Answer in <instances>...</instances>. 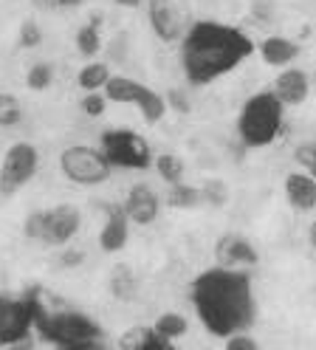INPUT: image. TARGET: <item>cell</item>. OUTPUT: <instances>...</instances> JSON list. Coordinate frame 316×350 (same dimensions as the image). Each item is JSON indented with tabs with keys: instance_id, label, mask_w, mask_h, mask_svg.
<instances>
[{
	"instance_id": "obj_1",
	"label": "cell",
	"mask_w": 316,
	"mask_h": 350,
	"mask_svg": "<svg viewBox=\"0 0 316 350\" xmlns=\"http://www.w3.org/2000/svg\"><path fill=\"white\" fill-rule=\"evenodd\" d=\"M192 305L212 336L248 331L257 319L252 277L243 269H209L192 282Z\"/></svg>"
},
{
	"instance_id": "obj_2",
	"label": "cell",
	"mask_w": 316,
	"mask_h": 350,
	"mask_svg": "<svg viewBox=\"0 0 316 350\" xmlns=\"http://www.w3.org/2000/svg\"><path fill=\"white\" fill-rule=\"evenodd\" d=\"M178 46L181 68L189 85H209L254 54V42L243 29L215 23V20L192 23Z\"/></svg>"
},
{
	"instance_id": "obj_3",
	"label": "cell",
	"mask_w": 316,
	"mask_h": 350,
	"mask_svg": "<svg viewBox=\"0 0 316 350\" xmlns=\"http://www.w3.org/2000/svg\"><path fill=\"white\" fill-rule=\"evenodd\" d=\"M285 127V105L274 96V91H257L252 94L237 116V136L246 147H268L274 144Z\"/></svg>"
},
{
	"instance_id": "obj_4",
	"label": "cell",
	"mask_w": 316,
	"mask_h": 350,
	"mask_svg": "<svg viewBox=\"0 0 316 350\" xmlns=\"http://www.w3.org/2000/svg\"><path fill=\"white\" fill-rule=\"evenodd\" d=\"M34 331H40L49 342L60 345L62 350H79L90 347L99 339V325L79 314V311H49L42 308V302L37 305V319H34Z\"/></svg>"
},
{
	"instance_id": "obj_5",
	"label": "cell",
	"mask_w": 316,
	"mask_h": 350,
	"mask_svg": "<svg viewBox=\"0 0 316 350\" xmlns=\"http://www.w3.org/2000/svg\"><path fill=\"white\" fill-rule=\"evenodd\" d=\"M60 172L77 187H99L113 175V164L94 144H71L60 152Z\"/></svg>"
},
{
	"instance_id": "obj_6",
	"label": "cell",
	"mask_w": 316,
	"mask_h": 350,
	"mask_svg": "<svg viewBox=\"0 0 316 350\" xmlns=\"http://www.w3.org/2000/svg\"><path fill=\"white\" fill-rule=\"evenodd\" d=\"M99 147L107 156V161L113 164V170H147L153 167V150L147 144V139L135 130L127 127H110L102 133Z\"/></svg>"
},
{
	"instance_id": "obj_7",
	"label": "cell",
	"mask_w": 316,
	"mask_h": 350,
	"mask_svg": "<svg viewBox=\"0 0 316 350\" xmlns=\"http://www.w3.org/2000/svg\"><path fill=\"white\" fill-rule=\"evenodd\" d=\"M40 167V152L31 142H14L6 156L3 164H0V195L3 198H12L14 192H20L26 187Z\"/></svg>"
},
{
	"instance_id": "obj_8",
	"label": "cell",
	"mask_w": 316,
	"mask_h": 350,
	"mask_svg": "<svg viewBox=\"0 0 316 350\" xmlns=\"http://www.w3.org/2000/svg\"><path fill=\"white\" fill-rule=\"evenodd\" d=\"M37 299H12L0 297V345L3 347H23V339H29L37 319Z\"/></svg>"
},
{
	"instance_id": "obj_9",
	"label": "cell",
	"mask_w": 316,
	"mask_h": 350,
	"mask_svg": "<svg viewBox=\"0 0 316 350\" xmlns=\"http://www.w3.org/2000/svg\"><path fill=\"white\" fill-rule=\"evenodd\" d=\"M147 23L153 34L164 42V46H175L187 34V14L175 0H147Z\"/></svg>"
},
{
	"instance_id": "obj_10",
	"label": "cell",
	"mask_w": 316,
	"mask_h": 350,
	"mask_svg": "<svg viewBox=\"0 0 316 350\" xmlns=\"http://www.w3.org/2000/svg\"><path fill=\"white\" fill-rule=\"evenodd\" d=\"M257 249L254 243L248 237L237 234V232H229V234H223L218 237V243H215V262L220 269H252L257 266Z\"/></svg>"
},
{
	"instance_id": "obj_11",
	"label": "cell",
	"mask_w": 316,
	"mask_h": 350,
	"mask_svg": "<svg viewBox=\"0 0 316 350\" xmlns=\"http://www.w3.org/2000/svg\"><path fill=\"white\" fill-rule=\"evenodd\" d=\"M82 229V212L77 204H57L49 209V232H45V243L49 246H71V240Z\"/></svg>"
},
{
	"instance_id": "obj_12",
	"label": "cell",
	"mask_w": 316,
	"mask_h": 350,
	"mask_svg": "<svg viewBox=\"0 0 316 350\" xmlns=\"http://www.w3.org/2000/svg\"><path fill=\"white\" fill-rule=\"evenodd\" d=\"M122 209L130 217V224L153 226L158 221V212H161V201H158V195L153 192L150 184H133L127 189V198H124Z\"/></svg>"
},
{
	"instance_id": "obj_13",
	"label": "cell",
	"mask_w": 316,
	"mask_h": 350,
	"mask_svg": "<svg viewBox=\"0 0 316 350\" xmlns=\"http://www.w3.org/2000/svg\"><path fill=\"white\" fill-rule=\"evenodd\" d=\"M271 91H274V96L285 107H297V105H302L311 96V77H308V71L297 68V65H288V68H282L274 77V82H271Z\"/></svg>"
},
{
	"instance_id": "obj_14",
	"label": "cell",
	"mask_w": 316,
	"mask_h": 350,
	"mask_svg": "<svg viewBox=\"0 0 316 350\" xmlns=\"http://www.w3.org/2000/svg\"><path fill=\"white\" fill-rule=\"evenodd\" d=\"M130 217L124 215L122 206H110L107 209V217H105V224L99 229V249L105 254H116L127 246V240H130Z\"/></svg>"
},
{
	"instance_id": "obj_15",
	"label": "cell",
	"mask_w": 316,
	"mask_h": 350,
	"mask_svg": "<svg viewBox=\"0 0 316 350\" xmlns=\"http://www.w3.org/2000/svg\"><path fill=\"white\" fill-rule=\"evenodd\" d=\"M285 201L297 212H313L316 209V178L305 170H291L285 175Z\"/></svg>"
},
{
	"instance_id": "obj_16",
	"label": "cell",
	"mask_w": 316,
	"mask_h": 350,
	"mask_svg": "<svg viewBox=\"0 0 316 350\" xmlns=\"http://www.w3.org/2000/svg\"><path fill=\"white\" fill-rule=\"evenodd\" d=\"M257 54H260V59L268 65V68L282 71V68H288V65L297 62L300 46L285 34H268L257 46Z\"/></svg>"
},
{
	"instance_id": "obj_17",
	"label": "cell",
	"mask_w": 316,
	"mask_h": 350,
	"mask_svg": "<svg viewBox=\"0 0 316 350\" xmlns=\"http://www.w3.org/2000/svg\"><path fill=\"white\" fill-rule=\"evenodd\" d=\"M144 88H147L144 82L133 79V77L113 74L110 82L105 85V96H107V102H116V105H135Z\"/></svg>"
},
{
	"instance_id": "obj_18",
	"label": "cell",
	"mask_w": 316,
	"mask_h": 350,
	"mask_svg": "<svg viewBox=\"0 0 316 350\" xmlns=\"http://www.w3.org/2000/svg\"><path fill=\"white\" fill-rule=\"evenodd\" d=\"M107 286H110V294L119 302H133L139 297V277H135V271L127 266V262L113 266V271L107 277Z\"/></svg>"
},
{
	"instance_id": "obj_19",
	"label": "cell",
	"mask_w": 316,
	"mask_h": 350,
	"mask_svg": "<svg viewBox=\"0 0 316 350\" xmlns=\"http://www.w3.org/2000/svg\"><path fill=\"white\" fill-rule=\"evenodd\" d=\"M113 77V68L107 62H99V59H88L79 74H77V85L82 88V94H94V91H105V85L110 82Z\"/></svg>"
},
{
	"instance_id": "obj_20",
	"label": "cell",
	"mask_w": 316,
	"mask_h": 350,
	"mask_svg": "<svg viewBox=\"0 0 316 350\" xmlns=\"http://www.w3.org/2000/svg\"><path fill=\"white\" fill-rule=\"evenodd\" d=\"M153 331H155L158 339H164V342H178V339H184L189 334V319L184 314H178V311H164L153 322Z\"/></svg>"
},
{
	"instance_id": "obj_21",
	"label": "cell",
	"mask_w": 316,
	"mask_h": 350,
	"mask_svg": "<svg viewBox=\"0 0 316 350\" xmlns=\"http://www.w3.org/2000/svg\"><path fill=\"white\" fill-rule=\"evenodd\" d=\"M153 167L158 172V178H161L167 187H175V184H184V175H187V164L181 156L175 152H158L153 159Z\"/></svg>"
},
{
	"instance_id": "obj_22",
	"label": "cell",
	"mask_w": 316,
	"mask_h": 350,
	"mask_svg": "<svg viewBox=\"0 0 316 350\" xmlns=\"http://www.w3.org/2000/svg\"><path fill=\"white\" fill-rule=\"evenodd\" d=\"M135 107H139V113H142V119H144L147 124H158V122L167 116V111H170L164 94L153 91V88H144L142 96H139V102H135Z\"/></svg>"
},
{
	"instance_id": "obj_23",
	"label": "cell",
	"mask_w": 316,
	"mask_h": 350,
	"mask_svg": "<svg viewBox=\"0 0 316 350\" xmlns=\"http://www.w3.org/2000/svg\"><path fill=\"white\" fill-rule=\"evenodd\" d=\"M203 204H207L203 201V189L192 187L187 181L170 187V192H167V206H172V209H198Z\"/></svg>"
},
{
	"instance_id": "obj_24",
	"label": "cell",
	"mask_w": 316,
	"mask_h": 350,
	"mask_svg": "<svg viewBox=\"0 0 316 350\" xmlns=\"http://www.w3.org/2000/svg\"><path fill=\"white\" fill-rule=\"evenodd\" d=\"M77 51L85 57V59H96L99 51H102V34H99V20H94V23H85L77 29Z\"/></svg>"
},
{
	"instance_id": "obj_25",
	"label": "cell",
	"mask_w": 316,
	"mask_h": 350,
	"mask_svg": "<svg viewBox=\"0 0 316 350\" xmlns=\"http://www.w3.org/2000/svg\"><path fill=\"white\" fill-rule=\"evenodd\" d=\"M51 85H54V65L51 62H34L26 71V88L29 91L42 94V91H49Z\"/></svg>"
},
{
	"instance_id": "obj_26",
	"label": "cell",
	"mask_w": 316,
	"mask_h": 350,
	"mask_svg": "<svg viewBox=\"0 0 316 350\" xmlns=\"http://www.w3.org/2000/svg\"><path fill=\"white\" fill-rule=\"evenodd\" d=\"M153 339H155V331H153V327L135 325V327H127V331L119 336V350H144Z\"/></svg>"
},
{
	"instance_id": "obj_27",
	"label": "cell",
	"mask_w": 316,
	"mask_h": 350,
	"mask_svg": "<svg viewBox=\"0 0 316 350\" xmlns=\"http://www.w3.org/2000/svg\"><path fill=\"white\" fill-rule=\"evenodd\" d=\"M23 122V105L14 94L0 91V127H14Z\"/></svg>"
},
{
	"instance_id": "obj_28",
	"label": "cell",
	"mask_w": 316,
	"mask_h": 350,
	"mask_svg": "<svg viewBox=\"0 0 316 350\" xmlns=\"http://www.w3.org/2000/svg\"><path fill=\"white\" fill-rule=\"evenodd\" d=\"M45 232H49V209L31 212L26 217V224H23V234H26L29 240H40V243H45Z\"/></svg>"
},
{
	"instance_id": "obj_29",
	"label": "cell",
	"mask_w": 316,
	"mask_h": 350,
	"mask_svg": "<svg viewBox=\"0 0 316 350\" xmlns=\"http://www.w3.org/2000/svg\"><path fill=\"white\" fill-rule=\"evenodd\" d=\"M107 105H110V102H107L105 91L82 94V99H79V107H82V113H85V116H90V119H99V116H105Z\"/></svg>"
},
{
	"instance_id": "obj_30",
	"label": "cell",
	"mask_w": 316,
	"mask_h": 350,
	"mask_svg": "<svg viewBox=\"0 0 316 350\" xmlns=\"http://www.w3.org/2000/svg\"><path fill=\"white\" fill-rule=\"evenodd\" d=\"M17 40H20L23 49H37V46H42L45 34H42V29H40L37 20H23L20 31H17Z\"/></svg>"
},
{
	"instance_id": "obj_31",
	"label": "cell",
	"mask_w": 316,
	"mask_h": 350,
	"mask_svg": "<svg viewBox=\"0 0 316 350\" xmlns=\"http://www.w3.org/2000/svg\"><path fill=\"white\" fill-rule=\"evenodd\" d=\"M200 189H203V201L212 206H226V201H229V189H226L220 178H207Z\"/></svg>"
},
{
	"instance_id": "obj_32",
	"label": "cell",
	"mask_w": 316,
	"mask_h": 350,
	"mask_svg": "<svg viewBox=\"0 0 316 350\" xmlns=\"http://www.w3.org/2000/svg\"><path fill=\"white\" fill-rule=\"evenodd\" d=\"M293 159H297L300 170H305L308 175H313V178H316V142L300 144L297 150H293Z\"/></svg>"
},
{
	"instance_id": "obj_33",
	"label": "cell",
	"mask_w": 316,
	"mask_h": 350,
	"mask_svg": "<svg viewBox=\"0 0 316 350\" xmlns=\"http://www.w3.org/2000/svg\"><path fill=\"white\" fill-rule=\"evenodd\" d=\"M164 99H167V107H170V111H175V113H189L192 111L189 94L184 91V88H172L170 94H164Z\"/></svg>"
},
{
	"instance_id": "obj_34",
	"label": "cell",
	"mask_w": 316,
	"mask_h": 350,
	"mask_svg": "<svg viewBox=\"0 0 316 350\" xmlns=\"http://www.w3.org/2000/svg\"><path fill=\"white\" fill-rule=\"evenodd\" d=\"M223 350H263V347H260V342L248 331H240V334L226 336V347Z\"/></svg>"
},
{
	"instance_id": "obj_35",
	"label": "cell",
	"mask_w": 316,
	"mask_h": 350,
	"mask_svg": "<svg viewBox=\"0 0 316 350\" xmlns=\"http://www.w3.org/2000/svg\"><path fill=\"white\" fill-rule=\"evenodd\" d=\"M82 260H85V252L71 249V246H62V252L57 257V266L60 269H77V266H82Z\"/></svg>"
},
{
	"instance_id": "obj_36",
	"label": "cell",
	"mask_w": 316,
	"mask_h": 350,
	"mask_svg": "<svg viewBox=\"0 0 316 350\" xmlns=\"http://www.w3.org/2000/svg\"><path fill=\"white\" fill-rule=\"evenodd\" d=\"M144 350H175V342H164V339H158V336H155Z\"/></svg>"
},
{
	"instance_id": "obj_37",
	"label": "cell",
	"mask_w": 316,
	"mask_h": 350,
	"mask_svg": "<svg viewBox=\"0 0 316 350\" xmlns=\"http://www.w3.org/2000/svg\"><path fill=\"white\" fill-rule=\"evenodd\" d=\"M31 6L37 12H49V9H57V0H31Z\"/></svg>"
},
{
	"instance_id": "obj_38",
	"label": "cell",
	"mask_w": 316,
	"mask_h": 350,
	"mask_svg": "<svg viewBox=\"0 0 316 350\" xmlns=\"http://www.w3.org/2000/svg\"><path fill=\"white\" fill-rule=\"evenodd\" d=\"M116 6H122V9H139V6H144L147 0H113Z\"/></svg>"
},
{
	"instance_id": "obj_39",
	"label": "cell",
	"mask_w": 316,
	"mask_h": 350,
	"mask_svg": "<svg viewBox=\"0 0 316 350\" xmlns=\"http://www.w3.org/2000/svg\"><path fill=\"white\" fill-rule=\"evenodd\" d=\"M82 3H85V0H57V9H77Z\"/></svg>"
},
{
	"instance_id": "obj_40",
	"label": "cell",
	"mask_w": 316,
	"mask_h": 350,
	"mask_svg": "<svg viewBox=\"0 0 316 350\" xmlns=\"http://www.w3.org/2000/svg\"><path fill=\"white\" fill-rule=\"evenodd\" d=\"M308 243H311V249H316V221L308 226Z\"/></svg>"
},
{
	"instance_id": "obj_41",
	"label": "cell",
	"mask_w": 316,
	"mask_h": 350,
	"mask_svg": "<svg viewBox=\"0 0 316 350\" xmlns=\"http://www.w3.org/2000/svg\"><path fill=\"white\" fill-rule=\"evenodd\" d=\"M79 350H96V347H94V345H90V347H79Z\"/></svg>"
}]
</instances>
